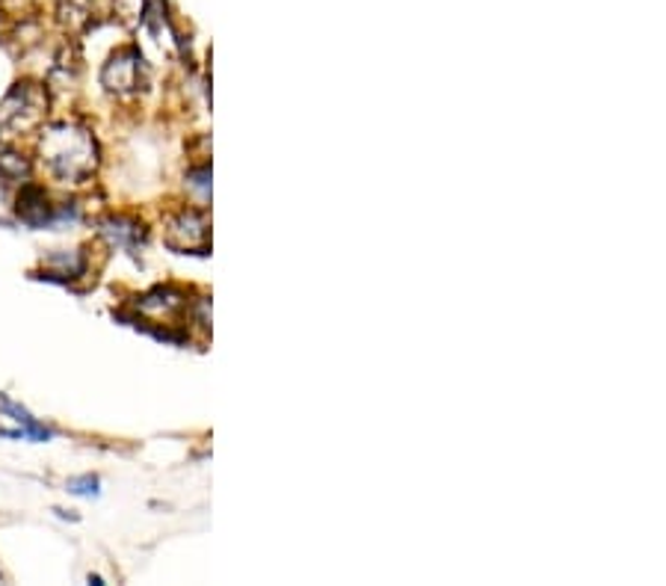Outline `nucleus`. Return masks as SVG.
I'll return each instance as SVG.
<instances>
[{"instance_id": "f257e3e1", "label": "nucleus", "mask_w": 666, "mask_h": 586, "mask_svg": "<svg viewBox=\"0 0 666 586\" xmlns=\"http://www.w3.org/2000/svg\"><path fill=\"white\" fill-rule=\"evenodd\" d=\"M39 155L45 169L62 184H83L98 166L93 134L74 122H53L41 131Z\"/></svg>"}, {"instance_id": "f03ea898", "label": "nucleus", "mask_w": 666, "mask_h": 586, "mask_svg": "<svg viewBox=\"0 0 666 586\" xmlns=\"http://www.w3.org/2000/svg\"><path fill=\"white\" fill-rule=\"evenodd\" d=\"M48 116V95L39 83H15L0 101V128L12 134H27Z\"/></svg>"}, {"instance_id": "7ed1b4c3", "label": "nucleus", "mask_w": 666, "mask_h": 586, "mask_svg": "<svg viewBox=\"0 0 666 586\" xmlns=\"http://www.w3.org/2000/svg\"><path fill=\"white\" fill-rule=\"evenodd\" d=\"M166 247L178 249V252H205L211 243V223H207L205 211H181L166 223Z\"/></svg>"}, {"instance_id": "20e7f679", "label": "nucleus", "mask_w": 666, "mask_h": 586, "mask_svg": "<svg viewBox=\"0 0 666 586\" xmlns=\"http://www.w3.org/2000/svg\"><path fill=\"white\" fill-rule=\"evenodd\" d=\"M143 77H145V65H143V53L136 48H122L116 51L102 72V83L107 86V93L114 95H133L143 89Z\"/></svg>"}, {"instance_id": "39448f33", "label": "nucleus", "mask_w": 666, "mask_h": 586, "mask_svg": "<svg viewBox=\"0 0 666 586\" xmlns=\"http://www.w3.org/2000/svg\"><path fill=\"white\" fill-rule=\"evenodd\" d=\"M136 311L145 323H160V326H181L178 320H185L187 299L181 290L175 288H154L136 302Z\"/></svg>"}, {"instance_id": "423d86ee", "label": "nucleus", "mask_w": 666, "mask_h": 586, "mask_svg": "<svg viewBox=\"0 0 666 586\" xmlns=\"http://www.w3.org/2000/svg\"><path fill=\"white\" fill-rule=\"evenodd\" d=\"M19 214L24 223L31 226H45L53 219V207L48 205V195L41 193L39 187H27L24 193L19 195Z\"/></svg>"}, {"instance_id": "0eeeda50", "label": "nucleus", "mask_w": 666, "mask_h": 586, "mask_svg": "<svg viewBox=\"0 0 666 586\" xmlns=\"http://www.w3.org/2000/svg\"><path fill=\"white\" fill-rule=\"evenodd\" d=\"M0 409L12 415V421L21 423V435H24V439H36V442H48V439H51V432L45 430L36 418H31V411L21 409L19 403H12L10 397H3V394H0Z\"/></svg>"}, {"instance_id": "6e6552de", "label": "nucleus", "mask_w": 666, "mask_h": 586, "mask_svg": "<svg viewBox=\"0 0 666 586\" xmlns=\"http://www.w3.org/2000/svg\"><path fill=\"white\" fill-rule=\"evenodd\" d=\"M45 270L57 278H78L86 273V258L83 252H53L45 258Z\"/></svg>"}, {"instance_id": "1a4fd4ad", "label": "nucleus", "mask_w": 666, "mask_h": 586, "mask_svg": "<svg viewBox=\"0 0 666 586\" xmlns=\"http://www.w3.org/2000/svg\"><path fill=\"white\" fill-rule=\"evenodd\" d=\"M104 237H110L114 243H119V247H124L128 243V237H133V240H143V231L136 226H128L124 219H110V223H104Z\"/></svg>"}, {"instance_id": "9d476101", "label": "nucleus", "mask_w": 666, "mask_h": 586, "mask_svg": "<svg viewBox=\"0 0 666 586\" xmlns=\"http://www.w3.org/2000/svg\"><path fill=\"white\" fill-rule=\"evenodd\" d=\"M74 494H98V480L95 477H81V480H72L69 483Z\"/></svg>"}]
</instances>
